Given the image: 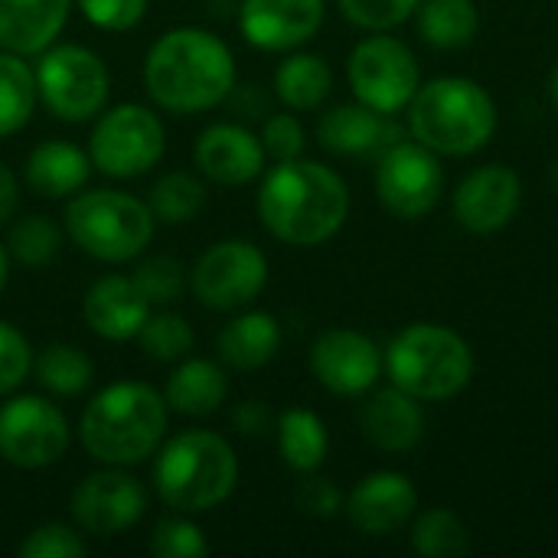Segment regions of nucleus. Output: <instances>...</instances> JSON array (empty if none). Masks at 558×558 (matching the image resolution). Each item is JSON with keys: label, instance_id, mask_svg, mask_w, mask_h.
<instances>
[{"label": "nucleus", "instance_id": "obj_1", "mask_svg": "<svg viewBox=\"0 0 558 558\" xmlns=\"http://www.w3.org/2000/svg\"><path fill=\"white\" fill-rule=\"evenodd\" d=\"M144 88L170 114L209 111L235 88V56L203 26L167 29L144 56Z\"/></svg>", "mask_w": 558, "mask_h": 558}, {"label": "nucleus", "instance_id": "obj_2", "mask_svg": "<svg viewBox=\"0 0 558 558\" xmlns=\"http://www.w3.org/2000/svg\"><path fill=\"white\" fill-rule=\"evenodd\" d=\"M350 216V190L337 170L317 160H278L258 190V219L284 245L330 242Z\"/></svg>", "mask_w": 558, "mask_h": 558}, {"label": "nucleus", "instance_id": "obj_3", "mask_svg": "<svg viewBox=\"0 0 558 558\" xmlns=\"http://www.w3.org/2000/svg\"><path fill=\"white\" fill-rule=\"evenodd\" d=\"M167 399L147 383L121 379L92 396L82 412L78 438L92 461L131 468L147 461L167 435Z\"/></svg>", "mask_w": 558, "mask_h": 558}, {"label": "nucleus", "instance_id": "obj_4", "mask_svg": "<svg viewBox=\"0 0 558 558\" xmlns=\"http://www.w3.org/2000/svg\"><path fill=\"white\" fill-rule=\"evenodd\" d=\"M239 484V458L232 445L203 428L173 435L154 464V490L173 513H209L222 507Z\"/></svg>", "mask_w": 558, "mask_h": 558}, {"label": "nucleus", "instance_id": "obj_5", "mask_svg": "<svg viewBox=\"0 0 558 558\" xmlns=\"http://www.w3.org/2000/svg\"><path fill=\"white\" fill-rule=\"evenodd\" d=\"M409 131L438 157H468L490 144L497 131V105L481 82L441 75L418 85L409 101Z\"/></svg>", "mask_w": 558, "mask_h": 558}, {"label": "nucleus", "instance_id": "obj_6", "mask_svg": "<svg viewBox=\"0 0 558 558\" xmlns=\"http://www.w3.org/2000/svg\"><path fill=\"white\" fill-rule=\"evenodd\" d=\"M383 369L392 386L418 402H448L471 386L474 350L458 330L418 320L392 337Z\"/></svg>", "mask_w": 558, "mask_h": 558}, {"label": "nucleus", "instance_id": "obj_7", "mask_svg": "<svg viewBox=\"0 0 558 558\" xmlns=\"http://www.w3.org/2000/svg\"><path fill=\"white\" fill-rule=\"evenodd\" d=\"M157 219L150 206L121 190L75 193L65 206L69 239L92 258L124 265L137 258L154 239Z\"/></svg>", "mask_w": 558, "mask_h": 558}, {"label": "nucleus", "instance_id": "obj_8", "mask_svg": "<svg viewBox=\"0 0 558 558\" xmlns=\"http://www.w3.org/2000/svg\"><path fill=\"white\" fill-rule=\"evenodd\" d=\"M39 101L65 124L98 118L111 95V72L101 56L78 43H52L36 62Z\"/></svg>", "mask_w": 558, "mask_h": 558}, {"label": "nucleus", "instance_id": "obj_9", "mask_svg": "<svg viewBox=\"0 0 558 558\" xmlns=\"http://www.w3.org/2000/svg\"><path fill=\"white\" fill-rule=\"evenodd\" d=\"M163 150H167V131L160 114L134 101L101 111L88 134L92 167L111 180L144 177L150 167L160 163Z\"/></svg>", "mask_w": 558, "mask_h": 558}, {"label": "nucleus", "instance_id": "obj_10", "mask_svg": "<svg viewBox=\"0 0 558 558\" xmlns=\"http://www.w3.org/2000/svg\"><path fill=\"white\" fill-rule=\"evenodd\" d=\"M347 78L356 101L392 118L415 98L422 85V69L415 52L402 39L376 33L353 46L347 59Z\"/></svg>", "mask_w": 558, "mask_h": 558}, {"label": "nucleus", "instance_id": "obj_11", "mask_svg": "<svg viewBox=\"0 0 558 558\" xmlns=\"http://www.w3.org/2000/svg\"><path fill=\"white\" fill-rule=\"evenodd\" d=\"M72 432L62 409L43 396H10L0 405V461L43 471L69 451Z\"/></svg>", "mask_w": 558, "mask_h": 558}, {"label": "nucleus", "instance_id": "obj_12", "mask_svg": "<svg viewBox=\"0 0 558 558\" xmlns=\"http://www.w3.org/2000/svg\"><path fill=\"white\" fill-rule=\"evenodd\" d=\"M376 196L396 219L415 222L428 216L445 193V170L435 150L412 141H396L376 157Z\"/></svg>", "mask_w": 558, "mask_h": 558}, {"label": "nucleus", "instance_id": "obj_13", "mask_svg": "<svg viewBox=\"0 0 558 558\" xmlns=\"http://www.w3.org/2000/svg\"><path fill=\"white\" fill-rule=\"evenodd\" d=\"M268 284V258L245 239H222L199 255L190 271L196 301L209 311L248 307Z\"/></svg>", "mask_w": 558, "mask_h": 558}, {"label": "nucleus", "instance_id": "obj_14", "mask_svg": "<svg viewBox=\"0 0 558 558\" xmlns=\"http://www.w3.org/2000/svg\"><path fill=\"white\" fill-rule=\"evenodd\" d=\"M69 510L82 533L108 539L141 523V517L147 513V494L121 468H105V471L88 474L72 490Z\"/></svg>", "mask_w": 558, "mask_h": 558}, {"label": "nucleus", "instance_id": "obj_15", "mask_svg": "<svg viewBox=\"0 0 558 558\" xmlns=\"http://www.w3.org/2000/svg\"><path fill=\"white\" fill-rule=\"evenodd\" d=\"M311 373L333 396H366L383 376V350L360 330H324L311 347Z\"/></svg>", "mask_w": 558, "mask_h": 558}, {"label": "nucleus", "instance_id": "obj_16", "mask_svg": "<svg viewBox=\"0 0 558 558\" xmlns=\"http://www.w3.org/2000/svg\"><path fill=\"white\" fill-rule=\"evenodd\" d=\"M324 16V0H242L239 29L255 49L291 52L320 33Z\"/></svg>", "mask_w": 558, "mask_h": 558}, {"label": "nucleus", "instance_id": "obj_17", "mask_svg": "<svg viewBox=\"0 0 558 558\" xmlns=\"http://www.w3.org/2000/svg\"><path fill=\"white\" fill-rule=\"evenodd\" d=\"M523 199V183L517 170L504 163H487L471 170L454 190V216L474 235L500 232L513 222Z\"/></svg>", "mask_w": 558, "mask_h": 558}, {"label": "nucleus", "instance_id": "obj_18", "mask_svg": "<svg viewBox=\"0 0 558 558\" xmlns=\"http://www.w3.org/2000/svg\"><path fill=\"white\" fill-rule=\"evenodd\" d=\"M415 510L418 490L399 471H376L363 477L343 500V513L363 536H392L412 523Z\"/></svg>", "mask_w": 558, "mask_h": 558}, {"label": "nucleus", "instance_id": "obj_19", "mask_svg": "<svg viewBox=\"0 0 558 558\" xmlns=\"http://www.w3.org/2000/svg\"><path fill=\"white\" fill-rule=\"evenodd\" d=\"M193 160L203 177L219 186H245L262 177L265 170V147L262 137L242 124L219 121L209 124L193 147Z\"/></svg>", "mask_w": 558, "mask_h": 558}, {"label": "nucleus", "instance_id": "obj_20", "mask_svg": "<svg viewBox=\"0 0 558 558\" xmlns=\"http://www.w3.org/2000/svg\"><path fill=\"white\" fill-rule=\"evenodd\" d=\"M150 301L141 294L131 275H105L98 278L82 301V317L88 330L101 340L124 343L137 337L144 320L150 317Z\"/></svg>", "mask_w": 558, "mask_h": 558}, {"label": "nucleus", "instance_id": "obj_21", "mask_svg": "<svg viewBox=\"0 0 558 558\" xmlns=\"http://www.w3.org/2000/svg\"><path fill=\"white\" fill-rule=\"evenodd\" d=\"M360 432L376 451L405 454L425 435V409L399 386L379 389L360 409Z\"/></svg>", "mask_w": 558, "mask_h": 558}, {"label": "nucleus", "instance_id": "obj_22", "mask_svg": "<svg viewBox=\"0 0 558 558\" xmlns=\"http://www.w3.org/2000/svg\"><path fill=\"white\" fill-rule=\"evenodd\" d=\"M317 141L320 147L340 157H379L396 141H402V131L389 121V114H379L363 101H356V105H337L327 114H320Z\"/></svg>", "mask_w": 558, "mask_h": 558}, {"label": "nucleus", "instance_id": "obj_23", "mask_svg": "<svg viewBox=\"0 0 558 558\" xmlns=\"http://www.w3.org/2000/svg\"><path fill=\"white\" fill-rule=\"evenodd\" d=\"M75 0H0V49L16 56L46 52L69 23Z\"/></svg>", "mask_w": 558, "mask_h": 558}, {"label": "nucleus", "instance_id": "obj_24", "mask_svg": "<svg viewBox=\"0 0 558 558\" xmlns=\"http://www.w3.org/2000/svg\"><path fill=\"white\" fill-rule=\"evenodd\" d=\"M92 157L78 144L69 141H43L26 154L23 177L33 193L46 199H62L69 193H78L88 183Z\"/></svg>", "mask_w": 558, "mask_h": 558}, {"label": "nucleus", "instance_id": "obj_25", "mask_svg": "<svg viewBox=\"0 0 558 558\" xmlns=\"http://www.w3.org/2000/svg\"><path fill=\"white\" fill-rule=\"evenodd\" d=\"M167 409L186 418H206L222 409L229 399V376L219 363L199 360V356H183L180 366L167 376L163 386Z\"/></svg>", "mask_w": 558, "mask_h": 558}, {"label": "nucleus", "instance_id": "obj_26", "mask_svg": "<svg viewBox=\"0 0 558 558\" xmlns=\"http://www.w3.org/2000/svg\"><path fill=\"white\" fill-rule=\"evenodd\" d=\"M216 350L229 369H239V373L262 369L281 350V324L268 311H245L222 327Z\"/></svg>", "mask_w": 558, "mask_h": 558}, {"label": "nucleus", "instance_id": "obj_27", "mask_svg": "<svg viewBox=\"0 0 558 558\" xmlns=\"http://www.w3.org/2000/svg\"><path fill=\"white\" fill-rule=\"evenodd\" d=\"M278 435V454L294 474H314L324 468L330 438L317 412L311 409H288L275 422Z\"/></svg>", "mask_w": 558, "mask_h": 558}, {"label": "nucleus", "instance_id": "obj_28", "mask_svg": "<svg viewBox=\"0 0 558 558\" xmlns=\"http://www.w3.org/2000/svg\"><path fill=\"white\" fill-rule=\"evenodd\" d=\"M333 92V72L317 52H291L275 69V95L291 111H314Z\"/></svg>", "mask_w": 558, "mask_h": 558}, {"label": "nucleus", "instance_id": "obj_29", "mask_svg": "<svg viewBox=\"0 0 558 558\" xmlns=\"http://www.w3.org/2000/svg\"><path fill=\"white\" fill-rule=\"evenodd\" d=\"M418 36L435 49H464L481 29V10L474 0H422Z\"/></svg>", "mask_w": 558, "mask_h": 558}, {"label": "nucleus", "instance_id": "obj_30", "mask_svg": "<svg viewBox=\"0 0 558 558\" xmlns=\"http://www.w3.org/2000/svg\"><path fill=\"white\" fill-rule=\"evenodd\" d=\"M36 72L26 56L0 49V137L23 131L36 111Z\"/></svg>", "mask_w": 558, "mask_h": 558}, {"label": "nucleus", "instance_id": "obj_31", "mask_svg": "<svg viewBox=\"0 0 558 558\" xmlns=\"http://www.w3.org/2000/svg\"><path fill=\"white\" fill-rule=\"evenodd\" d=\"M33 373H36V383L52 392V396H62V399H72V396H82L92 379H95V366L92 360L78 350V347H69V343H52L46 347L36 360H33Z\"/></svg>", "mask_w": 558, "mask_h": 558}, {"label": "nucleus", "instance_id": "obj_32", "mask_svg": "<svg viewBox=\"0 0 558 558\" xmlns=\"http://www.w3.org/2000/svg\"><path fill=\"white\" fill-rule=\"evenodd\" d=\"M412 549L425 558H461L471 549V533L454 510L432 507L412 526Z\"/></svg>", "mask_w": 558, "mask_h": 558}, {"label": "nucleus", "instance_id": "obj_33", "mask_svg": "<svg viewBox=\"0 0 558 558\" xmlns=\"http://www.w3.org/2000/svg\"><path fill=\"white\" fill-rule=\"evenodd\" d=\"M147 206H150V213H154L157 222H163V226H183V222L196 219L199 209L206 206V186L193 173L173 170V173H163L150 186Z\"/></svg>", "mask_w": 558, "mask_h": 558}, {"label": "nucleus", "instance_id": "obj_34", "mask_svg": "<svg viewBox=\"0 0 558 558\" xmlns=\"http://www.w3.org/2000/svg\"><path fill=\"white\" fill-rule=\"evenodd\" d=\"M62 248V229L49 219V216H23L10 226L7 235V252L13 262L26 265V268H43L49 265Z\"/></svg>", "mask_w": 558, "mask_h": 558}, {"label": "nucleus", "instance_id": "obj_35", "mask_svg": "<svg viewBox=\"0 0 558 558\" xmlns=\"http://www.w3.org/2000/svg\"><path fill=\"white\" fill-rule=\"evenodd\" d=\"M137 343H141L144 356L154 363H180L183 356H190L196 333L186 317L170 314V311H163V314L150 311V317L137 330Z\"/></svg>", "mask_w": 558, "mask_h": 558}, {"label": "nucleus", "instance_id": "obj_36", "mask_svg": "<svg viewBox=\"0 0 558 558\" xmlns=\"http://www.w3.org/2000/svg\"><path fill=\"white\" fill-rule=\"evenodd\" d=\"M134 284L141 288V294L150 301V307H170L183 298V288H186V271L177 258L170 255H154V258H144L137 268H134Z\"/></svg>", "mask_w": 558, "mask_h": 558}, {"label": "nucleus", "instance_id": "obj_37", "mask_svg": "<svg viewBox=\"0 0 558 558\" xmlns=\"http://www.w3.org/2000/svg\"><path fill=\"white\" fill-rule=\"evenodd\" d=\"M147 549L157 558H199L209 553V543L186 513H177L154 526Z\"/></svg>", "mask_w": 558, "mask_h": 558}, {"label": "nucleus", "instance_id": "obj_38", "mask_svg": "<svg viewBox=\"0 0 558 558\" xmlns=\"http://www.w3.org/2000/svg\"><path fill=\"white\" fill-rule=\"evenodd\" d=\"M337 3L353 26L369 33H389L402 26L418 10L422 0H337Z\"/></svg>", "mask_w": 558, "mask_h": 558}, {"label": "nucleus", "instance_id": "obj_39", "mask_svg": "<svg viewBox=\"0 0 558 558\" xmlns=\"http://www.w3.org/2000/svg\"><path fill=\"white\" fill-rule=\"evenodd\" d=\"M16 553L23 558H82L88 553V546H85L78 526L43 523L16 546Z\"/></svg>", "mask_w": 558, "mask_h": 558}, {"label": "nucleus", "instance_id": "obj_40", "mask_svg": "<svg viewBox=\"0 0 558 558\" xmlns=\"http://www.w3.org/2000/svg\"><path fill=\"white\" fill-rule=\"evenodd\" d=\"M33 373L29 340L7 320H0V396H13Z\"/></svg>", "mask_w": 558, "mask_h": 558}, {"label": "nucleus", "instance_id": "obj_41", "mask_svg": "<svg viewBox=\"0 0 558 558\" xmlns=\"http://www.w3.org/2000/svg\"><path fill=\"white\" fill-rule=\"evenodd\" d=\"M262 147H265V157H271L275 163L301 157L304 147H307V134H304L301 118L288 114V111L268 114L265 128H262Z\"/></svg>", "mask_w": 558, "mask_h": 558}, {"label": "nucleus", "instance_id": "obj_42", "mask_svg": "<svg viewBox=\"0 0 558 558\" xmlns=\"http://www.w3.org/2000/svg\"><path fill=\"white\" fill-rule=\"evenodd\" d=\"M75 3L82 16L105 33H128L147 13V0H75Z\"/></svg>", "mask_w": 558, "mask_h": 558}, {"label": "nucleus", "instance_id": "obj_43", "mask_svg": "<svg viewBox=\"0 0 558 558\" xmlns=\"http://www.w3.org/2000/svg\"><path fill=\"white\" fill-rule=\"evenodd\" d=\"M294 504L304 517L311 520H333L340 510H343V494L327 481L320 477L317 471L314 474H304V481L298 484L294 490Z\"/></svg>", "mask_w": 558, "mask_h": 558}, {"label": "nucleus", "instance_id": "obj_44", "mask_svg": "<svg viewBox=\"0 0 558 558\" xmlns=\"http://www.w3.org/2000/svg\"><path fill=\"white\" fill-rule=\"evenodd\" d=\"M232 428L245 438H258V435H268L275 428V418H271L265 402L248 399V402H239L232 409Z\"/></svg>", "mask_w": 558, "mask_h": 558}, {"label": "nucleus", "instance_id": "obj_45", "mask_svg": "<svg viewBox=\"0 0 558 558\" xmlns=\"http://www.w3.org/2000/svg\"><path fill=\"white\" fill-rule=\"evenodd\" d=\"M16 206H20V183L13 177V170L0 160V226L13 219Z\"/></svg>", "mask_w": 558, "mask_h": 558}, {"label": "nucleus", "instance_id": "obj_46", "mask_svg": "<svg viewBox=\"0 0 558 558\" xmlns=\"http://www.w3.org/2000/svg\"><path fill=\"white\" fill-rule=\"evenodd\" d=\"M7 281H10V252H7V245L0 242V294L7 291Z\"/></svg>", "mask_w": 558, "mask_h": 558}, {"label": "nucleus", "instance_id": "obj_47", "mask_svg": "<svg viewBox=\"0 0 558 558\" xmlns=\"http://www.w3.org/2000/svg\"><path fill=\"white\" fill-rule=\"evenodd\" d=\"M549 98H553V105H556L558 111V62L556 69H553V75H549Z\"/></svg>", "mask_w": 558, "mask_h": 558}, {"label": "nucleus", "instance_id": "obj_48", "mask_svg": "<svg viewBox=\"0 0 558 558\" xmlns=\"http://www.w3.org/2000/svg\"><path fill=\"white\" fill-rule=\"evenodd\" d=\"M553 190H556V193H558V160H556V163H553Z\"/></svg>", "mask_w": 558, "mask_h": 558}]
</instances>
